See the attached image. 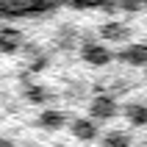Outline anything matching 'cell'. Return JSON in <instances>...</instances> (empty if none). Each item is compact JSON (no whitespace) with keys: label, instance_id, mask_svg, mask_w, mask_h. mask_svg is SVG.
I'll return each mask as SVG.
<instances>
[{"label":"cell","instance_id":"6da1fadb","mask_svg":"<svg viewBox=\"0 0 147 147\" xmlns=\"http://www.w3.org/2000/svg\"><path fill=\"white\" fill-rule=\"evenodd\" d=\"M78 3H97V0H0V14H33V11L78 6Z\"/></svg>","mask_w":147,"mask_h":147}]
</instances>
